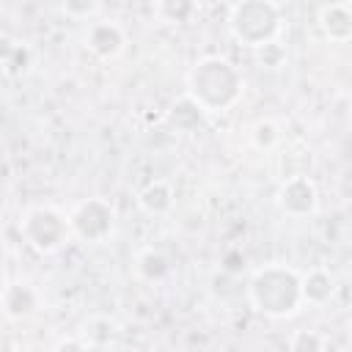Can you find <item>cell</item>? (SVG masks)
Instances as JSON below:
<instances>
[{"mask_svg":"<svg viewBox=\"0 0 352 352\" xmlns=\"http://www.w3.org/2000/svg\"><path fill=\"white\" fill-rule=\"evenodd\" d=\"M336 292V283H333V275L322 267H314L308 272L300 275V294H302V302L308 305H324Z\"/></svg>","mask_w":352,"mask_h":352,"instance_id":"cell-10","label":"cell"},{"mask_svg":"<svg viewBox=\"0 0 352 352\" xmlns=\"http://www.w3.org/2000/svg\"><path fill=\"white\" fill-rule=\"evenodd\" d=\"M91 344H88V338H82V341H74V338H63V341H58L55 344V349H88Z\"/></svg>","mask_w":352,"mask_h":352,"instance_id":"cell-20","label":"cell"},{"mask_svg":"<svg viewBox=\"0 0 352 352\" xmlns=\"http://www.w3.org/2000/svg\"><path fill=\"white\" fill-rule=\"evenodd\" d=\"M135 267H138V275L146 278V280H162V278L170 272V261L165 258V253H160V250H154V248H146V250L138 256Z\"/></svg>","mask_w":352,"mask_h":352,"instance_id":"cell-15","label":"cell"},{"mask_svg":"<svg viewBox=\"0 0 352 352\" xmlns=\"http://www.w3.org/2000/svg\"><path fill=\"white\" fill-rule=\"evenodd\" d=\"M28 63H30V50L16 38H6L3 36L0 38V69L6 74L16 77V74H22L28 69Z\"/></svg>","mask_w":352,"mask_h":352,"instance_id":"cell-14","label":"cell"},{"mask_svg":"<svg viewBox=\"0 0 352 352\" xmlns=\"http://www.w3.org/2000/svg\"><path fill=\"white\" fill-rule=\"evenodd\" d=\"M280 19L283 16L275 0H239L228 14V30L239 44L256 50L278 38Z\"/></svg>","mask_w":352,"mask_h":352,"instance_id":"cell-3","label":"cell"},{"mask_svg":"<svg viewBox=\"0 0 352 352\" xmlns=\"http://www.w3.org/2000/svg\"><path fill=\"white\" fill-rule=\"evenodd\" d=\"M239 94H242V77L236 66L226 58L217 55L201 58L187 74V96L204 113L228 110L239 99Z\"/></svg>","mask_w":352,"mask_h":352,"instance_id":"cell-2","label":"cell"},{"mask_svg":"<svg viewBox=\"0 0 352 352\" xmlns=\"http://www.w3.org/2000/svg\"><path fill=\"white\" fill-rule=\"evenodd\" d=\"M3 314L11 319H28L38 308V294L30 283H8L0 294Z\"/></svg>","mask_w":352,"mask_h":352,"instance_id":"cell-9","label":"cell"},{"mask_svg":"<svg viewBox=\"0 0 352 352\" xmlns=\"http://www.w3.org/2000/svg\"><path fill=\"white\" fill-rule=\"evenodd\" d=\"M253 143H256V148H261V151H272V148L280 143L278 126H275L272 121H258V124L253 126Z\"/></svg>","mask_w":352,"mask_h":352,"instance_id":"cell-18","label":"cell"},{"mask_svg":"<svg viewBox=\"0 0 352 352\" xmlns=\"http://www.w3.org/2000/svg\"><path fill=\"white\" fill-rule=\"evenodd\" d=\"M154 14L162 25H187L198 14V0H154Z\"/></svg>","mask_w":352,"mask_h":352,"instance_id":"cell-12","label":"cell"},{"mask_svg":"<svg viewBox=\"0 0 352 352\" xmlns=\"http://www.w3.org/2000/svg\"><path fill=\"white\" fill-rule=\"evenodd\" d=\"M19 231L25 242L38 253H55L72 236L69 214L58 212L55 206H30L19 220Z\"/></svg>","mask_w":352,"mask_h":352,"instance_id":"cell-4","label":"cell"},{"mask_svg":"<svg viewBox=\"0 0 352 352\" xmlns=\"http://www.w3.org/2000/svg\"><path fill=\"white\" fill-rule=\"evenodd\" d=\"M138 204H140V209L148 212V214H165V212H170V206H173V190H170V184L162 182V179L148 182V184L138 192Z\"/></svg>","mask_w":352,"mask_h":352,"instance_id":"cell-11","label":"cell"},{"mask_svg":"<svg viewBox=\"0 0 352 352\" xmlns=\"http://www.w3.org/2000/svg\"><path fill=\"white\" fill-rule=\"evenodd\" d=\"M253 52H256L258 63H261V66H267V69H280V66L286 63V47H283L278 38H272V41H267V44H261V47H256Z\"/></svg>","mask_w":352,"mask_h":352,"instance_id":"cell-16","label":"cell"},{"mask_svg":"<svg viewBox=\"0 0 352 352\" xmlns=\"http://www.w3.org/2000/svg\"><path fill=\"white\" fill-rule=\"evenodd\" d=\"M69 228L82 242H104L113 234V206L102 198H85L69 214Z\"/></svg>","mask_w":352,"mask_h":352,"instance_id":"cell-5","label":"cell"},{"mask_svg":"<svg viewBox=\"0 0 352 352\" xmlns=\"http://www.w3.org/2000/svg\"><path fill=\"white\" fill-rule=\"evenodd\" d=\"M99 8V0H63V11L72 19H88Z\"/></svg>","mask_w":352,"mask_h":352,"instance_id":"cell-19","label":"cell"},{"mask_svg":"<svg viewBox=\"0 0 352 352\" xmlns=\"http://www.w3.org/2000/svg\"><path fill=\"white\" fill-rule=\"evenodd\" d=\"M275 204L286 217L300 220V217H308L316 212L319 190L308 173H292V176H283V182L275 192Z\"/></svg>","mask_w":352,"mask_h":352,"instance_id":"cell-6","label":"cell"},{"mask_svg":"<svg viewBox=\"0 0 352 352\" xmlns=\"http://www.w3.org/2000/svg\"><path fill=\"white\" fill-rule=\"evenodd\" d=\"M204 116H206V113L184 94V96L168 110V124H170L176 132H192V129L204 121Z\"/></svg>","mask_w":352,"mask_h":352,"instance_id":"cell-13","label":"cell"},{"mask_svg":"<svg viewBox=\"0 0 352 352\" xmlns=\"http://www.w3.org/2000/svg\"><path fill=\"white\" fill-rule=\"evenodd\" d=\"M248 300L253 311L267 319H289L305 302L300 294V272L286 264H264L248 283Z\"/></svg>","mask_w":352,"mask_h":352,"instance_id":"cell-1","label":"cell"},{"mask_svg":"<svg viewBox=\"0 0 352 352\" xmlns=\"http://www.w3.org/2000/svg\"><path fill=\"white\" fill-rule=\"evenodd\" d=\"M289 349H294V352H322V349H327V341L316 330H297L289 338Z\"/></svg>","mask_w":352,"mask_h":352,"instance_id":"cell-17","label":"cell"},{"mask_svg":"<svg viewBox=\"0 0 352 352\" xmlns=\"http://www.w3.org/2000/svg\"><path fill=\"white\" fill-rule=\"evenodd\" d=\"M319 28L324 38L336 44H346L352 38V11L346 0H330L319 8Z\"/></svg>","mask_w":352,"mask_h":352,"instance_id":"cell-8","label":"cell"},{"mask_svg":"<svg viewBox=\"0 0 352 352\" xmlns=\"http://www.w3.org/2000/svg\"><path fill=\"white\" fill-rule=\"evenodd\" d=\"M124 44H126V36H124V28L118 22L102 19V22H91L85 30V47L102 60L116 58L124 50Z\"/></svg>","mask_w":352,"mask_h":352,"instance_id":"cell-7","label":"cell"}]
</instances>
